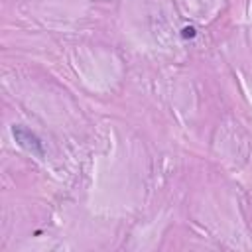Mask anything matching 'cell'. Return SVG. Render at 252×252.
<instances>
[{
    "instance_id": "cell-1",
    "label": "cell",
    "mask_w": 252,
    "mask_h": 252,
    "mask_svg": "<svg viewBox=\"0 0 252 252\" xmlns=\"http://www.w3.org/2000/svg\"><path fill=\"white\" fill-rule=\"evenodd\" d=\"M12 136H14L16 144H18L20 148H24V150H28L30 154L37 156L39 159H43L45 148H43L41 138H39L35 132H32L30 128H26V126H22V124H14V126H12Z\"/></svg>"
},
{
    "instance_id": "cell-2",
    "label": "cell",
    "mask_w": 252,
    "mask_h": 252,
    "mask_svg": "<svg viewBox=\"0 0 252 252\" xmlns=\"http://www.w3.org/2000/svg\"><path fill=\"white\" fill-rule=\"evenodd\" d=\"M181 35L187 39V37H195V35H197V32H195V28H193V26H187V28H183V30H181Z\"/></svg>"
}]
</instances>
